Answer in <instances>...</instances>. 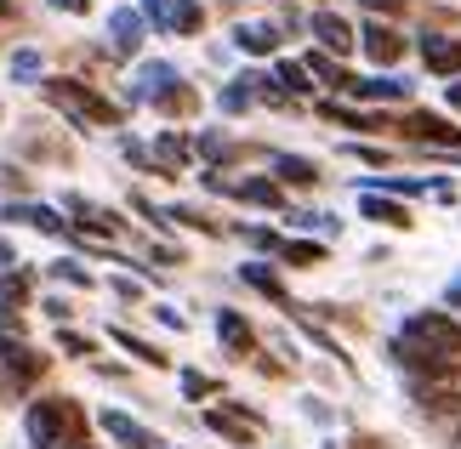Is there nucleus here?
Listing matches in <instances>:
<instances>
[{"label": "nucleus", "mask_w": 461, "mask_h": 449, "mask_svg": "<svg viewBox=\"0 0 461 449\" xmlns=\"http://www.w3.org/2000/svg\"><path fill=\"white\" fill-rule=\"evenodd\" d=\"M23 427H29L34 449H75V444H86V416H80L75 399H34Z\"/></svg>", "instance_id": "nucleus-1"}, {"label": "nucleus", "mask_w": 461, "mask_h": 449, "mask_svg": "<svg viewBox=\"0 0 461 449\" xmlns=\"http://www.w3.org/2000/svg\"><path fill=\"white\" fill-rule=\"evenodd\" d=\"M41 92L51 109H63L75 125H120V109L109 97H97L86 80H41Z\"/></svg>", "instance_id": "nucleus-2"}, {"label": "nucleus", "mask_w": 461, "mask_h": 449, "mask_svg": "<svg viewBox=\"0 0 461 449\" xmlns=\"http://www.w3.org/2000/svg\"><path fill=\"white\" fill-rule=\"evenodd\" d=\"M399 341H411V347L433 353V358H461V319L450 313H411L404 319Z\"/></svg>", "instance_id": "nucleus-3"}, {"label": "nucleus", "mask_w": 461, "mask_h": 449, "mask_svg": "<svg viewBox=\"0 0 461 449\" xmlns=\"http://www.w3.org/2000/svg\"><path fill=\"white\" fill-rule=\"evenodd\" d=\"M399 131L411 137V142H428V148H456V154H461V131H456L450 120H438V114H421V109H416V114L399 120Z\"/></svg>", "instance_id": "nucleus-4"}, {"label": "nucleus", "mask_w": 461, "mask_h": 449, "mask_svg": "<svg viewBox=\"0 0 461 449\" xmlns=\"http://www.w3.org/2000/svg\"><path fill=\"white\" fill-rule=\"evenodd\" d=\"M308 29H313L319 51H330V58H348V51L359 46V29H353L348 17H336V12H313V17H308Z\"/></svg>", "instance_id": "nucleus-5"}, {"label": "nucleus", "mask_w": 461, "mask_h": 449, "mask_svg": "<svg viewBox=\"0 0 461 449\" xmlns=\"http://www.w3.org/2000/svg\"><path fill=\"white\" fill-rule=\"evenodd\" d=\"M359 46H365V58L376 63V68H387V63L404 58V29H393V23H365L359 29Z\"/></svg>", "instance_id": "nucleus-6"}, {"label": "nucleus", "mask_w": 461, "mask_h": 449, "mask_svg": "<svg viewBox=\"0 0 461 449\" xmlns=\"http://www.w3.org/2000/svg\"><path fill=\"white\" fill-rule=\"evenodd\" d=\"M0 364H6L17 382H34V375L46 370V353H34L23 336H0Z\"/></svg>", "instance_id": "nucleus-7"}, {"label": "nucleus", "mask_w": 461, "mask_h": 449, "mask_svg": "<svg viewBox=\"0 0 461 449\" xmlns=\"http://www.w3.org/2000/svg\"><path fill=\"white\" fill-rule=\"evenodd\" d=\"M97 421H103V433H109L114 444H126V449H159V438L149 433V427H143V421H131V416H126V409H103V416H97Z\"/></svg>", "instance_id": "nucleus-8"}, {"label": "nucleus", "mask_w": 461, "mask_h": 449, "mask_svg": "<svg viewBox=\"0 0 461 449\" xmlns=\"http://www.w3.org/2000/svg\"><path fill=\"white\" fill-rule=\"evenodd\" d=\"M171 85H183L171 63H143V68H137V85H131V103H159Z\"/></svg>", "instance_id": "nucleus-9"}, {"label": "nucleus", "mask_w": 461, "mask_h": 449, "mask_svg": "<svg viewBox=\"0 0 461 449\" xmlns=\"http://www.w3.org/2000/svg\"><path fill=\"white\" fill-rule=\"evenodd\" d=\"M205 427L228 444H257V416H245V409H205Z\"/></svg>", "instance_id": "nucleus-10"}, {"label": "nucleus", "mask_w": 461, "mask_h": 449, "mask_svg": "<svg viewBox=\"0 0 461 449\" xmlns=\"http://www.w3.org/2000/svg\"><path fill=\"white\" fill-rule=\"evenodd\" d=\"M217 336H222V347L234 353V358H251V353H257V330L245 325L234 308H222V313H217Z\"/></svg>", "instance_id": "nucleus-11"}, {"label": "nucleus", "mask_w": 461, "mask_h": 449, "mask_svg": "<svg viewBox=\"0 0 461 449\" xmlns=\"http://www.w3.org/2000/svg\"><path fill=\"white\" fill-rule=\"evenodd\" d=\"M421 58L433 75H461V40H450V34H421Z\"/></svg>", "instance_id": "nucleus-12"}, {"label": "nucleus", "mask_w": 461, "mask_h": 449, "mask_svg": "<svg viewBox=\"0 0 461 449\" xmlns=\"http://www.w3.org/2000/svg\"><path fill=\"white\" fill-rule=\"evenodd\" d=\"M348 97H359V103H404V97H411V80H387V75H376V80H353Z\"/></svg>", "instance_id": "nucleus-13"}, {"label": "nucleus", "mask_w": 461, "mask_h": 449, "mask_svg": "<svg viewBox=\"0 0 461 449\" xmlns=\"http://www.w3.org/2000/svg\"><path fill=\"white\" fill-rule=\"evenodd\" d=\"M109 40H114L120 58H131V51L143 46V12H114L109 17Z\"/></svg>", "instance_id": "nucleus-14"}, {"label": "nucleus", "mask_w": 461, "mask_h": 449, "mask_svg": "<svg viewBox=\"0 0 461 449\" xmlns=\"http://www.w3.org/2000/svg\"><path fill=\"white\" fill-rule=\"evenodd\" d=\"M359 211L370 222H382V228H411V211L399 200H382V193H359Z\"/></svg>", "instance_id": "nucleus-15"}, {"label": "nucleus", "mask_w": 461, "mask_h": 449, "mask_svg": "<svg viewBox=\"0 0 461 449\" xmlns=\"http://www.w3.org/2000/svg\"><path fill=\"white\" fill-rule=\"evenodd\" d=\"M234 40H240V51H251V58H268V51H279V29L274 23H240Z\"/></svg>", "instance_id": "nucleus-16"}, {"label": "nucleus", "mask_w": 461, "mask_h": 449, "mask_svg": "<svg viewBox=\"0 0 461 449\" xmlns=\"http://www.w3.org/2000/svg\"><path fill=\"white\" fill-rule=\"evenodd\" d=\"M240 200H251V205H268V211H285V193H279L274 176H245V183H234Z\"/></svg>", "instance_id": "nucleus-17"}, {"label": "nucleus", "mask_w": 461, "mask_h": 449, "mask_svg": "<svg viewBox=\"0 0 461 449\" xmlns=\"http://www.w3.org/2000/svg\"><path fill=\"white\" fill-rule=\"evenodd\" d=\"M240 279H245V284H251V291H262V296H274V301H279V308H296V301L285 296V284H279V279H274V267H262V262H245V267H240Z\"/></svg>", "instance_id": "nucleus-18"}, {"label": "nucleus", "mask_w": 461, "mask_h": 449, "mask_svg": "<svg viewBox=\"0 0 461 449\" xmlns=\"http://www.w3.org/2000/svg\"><path fill=\"white\" fill-rule=\"evenodd\" d=\"M154 166H159V176H176V171H188V142L166 131V137L154 142Z\"/></svg>", "instance_id": "nucleus-19"}, {"label": "nucleus", "mask_w": 461, "mask_h": 449, "mask_svg": "<svg viewBox=\"0 0 461 449\" xmlns=\"http://www.w3.org/2000/svg\"><path fill=\"white\" fill-rule=\"evenodd\" d=\"M274 176H279V183L308 188V183H319V166H313V159H303V154H274Z\"/></svg>", "instance_id": "nucleus-20"}, {"label": "nucleus", "mask_w": 461, "mask_h": 449, "mask_svg": "<svg viewBox=\"0 0 461 449\" xmlns=\"http://www.w3.org/2000/svg\"><path fill=\"white\" fill-rule=\"evenodd\" d=\"M6 217H12V222H29V228H41V233H68V222H63L51 205H12Z\"/></svg>", "instance_id": "nucleus-21"}, {"label": "nucleus", "mask_w": 461, "mask_h": 449, "mask_svg": "<svg viewBox=\"0 0 461 449\" xmlns=\"http://www.w3.org/2000/svg\"><path fill=\"white\" fill-rule=\"evenodd\" d=\"M257 97L262 92H257V68H251V75H240L234 85H222V114H245Z\"/></svg>", "instance_id": "nucleus-22"}, {"label": "nucleus", "mask_w": 461, "mask_h": 449, "mask_svg": "<svg viewBox=\"0 0 461 449\" xmlns=\"http://www.w3.org/2000/svg\"><path fill=\"white\" fill-rule=\"evenodd\" d=\"M319 114L336 120V125H348V131H382V125H387V120L365 114V109H342V103H319Z\"/></svg>", "instance_id": "nucleus-23"}, {"label": "nucleus", "mask_w": 461, "mask_h": 449, "mask_svg": "<svg viewBox=\"0 0 461 449\" xmlns=\"http://www.w3.org/2000/svg\"><path fill=\"white\" fill-rule=\"evenodd\" d=\"M308 75H319L325 85H336V92H348V85H353V75L330 58V51H308Z\"/></svg>", "instance_id": "nucleus-24"}, {"label": "nucleus", "mask_w": 461, "mask_h": 449, "mask_svg": "<svg viewBox=\"0 0 461 449\" xmlns=\"http://www.w3.org/2000/svg\"><path fill=\"white\" fill-rule=\"evenodd\" d=\"M200 23H205L200 0H176V6H171V17H166V29H171V34H200Z\"/></svg>", "instance_id": "nucleus-25"}, {"label": "nucleus", "mask_w": 461, "mask_h": 449, "mask_svg": "<svg viewBox=\"0 0 461 449\" xmlns=\"http://www.w3.org/2000/svg\"><path fill=\"white\" fill-rule=\"evenodd\" d=\"M109 336H114L120 347H126V353L137 358V364H154V370H166V353H159V347H149L143 336H131V330H109Z\"/></svg>", "instance_id": "nucleus-26"}, {"label": "nucleus", "mask_w": 461, "mask_h": 449, "mask_svg": "<svg viewBox=\"0 0 461 449\" xmlns=\"http://www.w3.org/2000/svg\"><path fill=\"white\" fill-rule=\"evenodd\" d=\"M279 256H285L291 267H319V262H325V245H313V239H285V245H279Z\"/></svg>", "instance_id": "nucleus-27"}, {"label": "nucleus", "mask_w": 461, "mask_h": 449, "mask_svg": "<svg viewBox=\"0 0 461 449\" xmlns=\"http://www.w3.org/2000/svg\"><path fill=\"white\" fill-rule=\"evenodd\" d=\"M274 80H279V92H308V63H279L274 68Z\"/></svg>", "instance_id": "nucleus-28"}, {"label": "nucleus", "mask_w": 461, "mask_h": 449, "mask_svg": "<svg viewBox=\"0 0 461 449\" xmlns=\"http://www.w3.org/2000/svg\"><path fill=\"white\" fill-rule=\"evenodd\" d=\"M12 80H41V51H34V46L12 51Z\"/></svg>", "instance_id": "nucleus-29"}, {"label": "nucleus", "mask_w": 461, "mask_h": 449, "mask_svg": "<svg viewBox=\"0 0 461 449\" xmlns=\"http://www.w3.org/2000/svg\"><path fill=\"white\" fill-rule=\"evenodd\" d=\"M58 347H63V353H75V358L97 353V347H92V336H80V330H58Z\"/></svg>", "instance_id": "nucleus-30"}, {"label": "nucleus", "mask_w": 461, "mask_h": 449, "mask_svg": "<svg viewBox=\"0 0 461 449\" xmlns=\"http://www.w3.org/2000/svg\"><path fill=\"white\" fill-rule=\"evenodd\" d=\"M51 274H58L63 284H80V291H86V284H92V274H86L80 262H51Z\"/></svg>", "instance_id": "nucleus-31"}, {"label": "nucleus", "mask_w": 461, "mask_h": 449, "mask_svg": "<svg viewBox=\"0 0 461 449\" xmlns=\"http://www.w3.org/2000/svg\"><path fill=\"white\" fill-rule=\"evenodd\" d=\"M211 387H217L211 375H200V370H183V392H188V399H205Z\"/></svg>", "instance_id": "nucleus-32"}, {"label": "nucleus", "mask_w": 461, "mask_h": 449, "mask_svg": "<svg viewBox=\"0 0 461 449\" xmlns=\"http://www.w3.org/2000/svg\"><path fill=\"white\" fill-rule=\"evenodd\" d=\"M200 154H205V159H228V137L205 131V137H200Z\"/></svg>", "instance_id": "nucleus-33"}, {"label": "nucleus", "mask_w": 461, "mask_h": 449, "mask_svg": "<svg viewBox=\"0 0 461 449\" xmlns=\"http://www.w3.org/2000/svg\"><path fill=\"white\" fill-rule=\"evenodd\" d=\"M171 6H176V0H143V12L154 17V23H159V29H166V17H171Z\"/></svg>", "instance_id": "nucleus-34"}, {"label": "nucleus", "mask_w": 461, "mask_h": 449, "mask_svg": "<svg viewBox=\"0 0 461 449\" xmlns=\"http://www.w3.org/2000/svg\"><path fill=\"white\" fill-rule=\"evenodd\" d=\"M51 6L68 12V17H86V6H92V0H51Z\"/></svg>", "instance_id": "nucleus-35"}, {"label": "nucleus", "mask_w": 461, "mask_h": 449, "mask_svg": "<svg viewBox=\"0 0 461 449\" xmlns=\"http://www.w3.org/2000/svg\"><path fill=\"white\" fill-rule=\"evenodd\" d=\"M445 97H450V109H461V80H445Z\"/></svg>", "instance_id": "nucleus-36"}, {"label": "nucleus", "mask_w": 461, "mask_h": 449, "mask_svg": "<svg viewBox=\"0 0 461 449\" xmlns=\"http://www.w3.org/2000/svg\"><path fill=\"white\" fill-rule=\"evenodd\" d=\"M12 262H17V256H12V245L0 239V267H6V274H12Z\"/></svg>", "instance_id": "nucleus-37"}, {"label": "nucleus", "mask_w": 461, "mask_h": 449, "mask_svg": "<svg viewBox=\"0 0 461 449\" xmlns=\"http://www.w3.org/2000/svg\"><path fill=\"white\" fill-rule=\"evenodd\" d=\"M75 449H86V444H75Z\"/></svg>", "instance_id": "nucleus-38"}, {"label": "nucleus", "mask_w": 461, "mask_h": 449, "mask_svg": "<svg viewBox=\"0 0 461 449\" xmlns=\"http://www.w3.org/2000/svg\"><path fill=\"white\" fill-rule=\"evenodd\" d=\"M456 449H461V438H456Z\"/></svg>", "instance_id": "nucleus-39"}]
</instances>
